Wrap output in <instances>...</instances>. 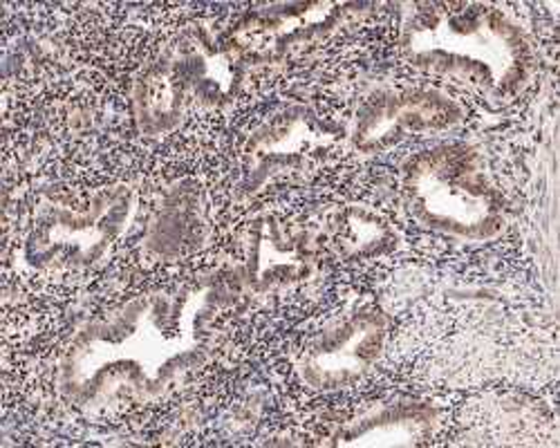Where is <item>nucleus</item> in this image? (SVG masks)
<instances>
[{
	"label": "nucleus",
	"instance_id": "1a4fd4ad",
	"mask_svg": "<svg viewBox=\"0 0 560 448\" xmlns=\"http://www.w3.org/2000/svg\"><path fill=\"white\" fill-rule=\"evenodd\" d=\"M457 117V104L435 87L386 85L363 99L350 121L343 123L346 149L380 153L417 132L448 126Z\"/></svg>",
	"mask_w": 560,
	"mask_h": 448
},
{
	"label": "nucleus",
	"instance_id": "6e6552de",
	"mask_svg": "<svg viewBox=\"0 0 560 448\" xmlns=\"http://www.w3.org/2000/svg\"><path fill=\"white\" fill-rule=\"evenodd\" d=\"M390 321L370 305H352L325 321L294 358L299 381L314 392H335L359 384L384 354Z\"/></svg>",
	"mask_w": 560,
	"mask_h": 448
},
{
	"label": "nucleus",
	"instance_id": "f03ea898",
	"mask_svg": "<svg viewBox=\"0 0 560 448\" xmlns=\"http://www.w3.org/2000/svg\"><path fill=\"white\" fill-rule=\"evenodd\" d=\"M399 43L415 70L491 106L518 99L536 72L525 27L493 5H419Z\"/></svg>",
	"mask_w": 560,
	"mask_h": 448
},
{
	"label": "nucleus",
	"instance_id": "0eeeda50",
	"mask_svg": "<svg viewBox=\"0 0 560 448\" xmlns=\"http://www.w3.org/2000/svg\"><path fill=\"white\" fill-rule=\"evenodd\" d=\"M348 151L343 123L307 104H288L254 126L241 144V185L260 193L278 179L307 175L330 155Z\"/></svg>",
	"mask_w": 560,
	"mask_h": 448
},
{
	"label": "nucleus",
	"instance_id": "f257e3e1",
	"mask_svg": "<svg viewBox=\"0 0 560 448\" xmlns=\"http://www.w3.org/2000/svg\"><path fill=\"white\" fill-rule=\"evenodd\" d=\"M229 305L220 276L132 296L68 339L55 386L72 411L104 417L153 406L211 362V323Z\"/></svg>",
	"mask_w": 560,
	"mask_h": 448
},
{
	"label": "nucleus",
	"instance_id": "423d86ee",
	"mask_svg": "<svg viewBox=\"0 0 560 448\" xmlns=\"http://www.w3.org/2000/svg\"><path fill=\"white\" fill-rule=\"evenodd\" d=\"M325 251L318 222L267 213L247 224L236 260L218 276L229 303L280 300L318 279Z\"/></svg>",
	"mask_w": 560,
	"mask_h": 448
},
{
	"label": "nucleus",
	"instance_id": "39448f33",
	"mask_svg": "<svg viewBox=\"0 0 560 448\" xmlns=\"http://www.w3.org/2000/svg\"><path fill=\"white\" fill-rule=\"evenodd\" d=\"M399 202L419 229L457 243H487L506 224L489 162L469 144L408 157L399 173Z\"/></svg>",
	"mask_w": 560,
	"mask_h": 448
},
{
	"label": "nucleus",
	"instance_id": "7ed1b4c3",
	"mask_svg": "<svg viewBox=\"0 0 560 448\" xmlns=\"http://www.w3.org/2000/svg\"><path fill=\"white\" fill-rule=\"evenodd\" d=\"M252 66L233 36L205 25L177 30L132 79L130 104L139 132L160 140L186 121L220 113L241 95Z\"/></svg>",
	"mask_w": 560,
	"mask_h": 448
},
{
	"label": "nucleus",
	"instance_id": "9d476101",
	"mask_svg": "<svg viewBox=\"0 0 560 448\" xmlns=\"http://www.w3.org/2000/svg\"><path fill=\"white\" fill-rule=\"evenodd\" d=\"M440 426V411L427 401L401 399L372 403L330 433V446H417Z\"/></svg>",
	"mask_w": 560,
	"mask_h": 448
},
{
	"label": "nucleus",
	"instance_id": "20e7f679",
	"mask_svg": "<svg viewBox=\"0 0 560 448\" xmlns=\"http://www.w3.org/2000/svg\"><path fill=\"white\" fill-rule=\"evenodd\" d=\"M137 202L130 185L38 193L19 224L16 269L34 281L63 285L95 276L126 236Z\"/></svg>",
	"mask_w": 560,
	"mask_h": 448
}]
</instances>
